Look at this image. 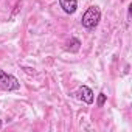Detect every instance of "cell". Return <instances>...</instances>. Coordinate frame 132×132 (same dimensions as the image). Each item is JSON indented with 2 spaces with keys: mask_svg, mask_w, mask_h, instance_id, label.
<instances>
[{
  "mask_svg": "<svg viewBox=\"0 0 132 132\" xmlns=\"http://www.w3.org/2000/svg\"><path fill=\"white\" fill-rule=\"evenodd\" d=\"M100 20H101V11H100V8H98L96 5H92V6H89V8L84 11L82 19H81V25H82L86 30L92 31V30H95V28L98 27Z\"/></svg>",
  "mask_w": 132,
  "mask_h": 132,
  "instance_id": "cell-1",
  "label": "cell"
},
{
  "mask_svg": "<svg viewBox=\"0 0 132 132\" xmlns=\"http://www.w3.org/2000/svg\"><path fill=\"white\" fill-rule=\"evenodd\" d=\"M0 89H3L6 92H14L20 89V82L16 76L6 73L5 70H0Z\"/></svg>",
  "mask_w": 132,
  "mask_h": 132,
  "instance_id": "cell-2",
  "label": "cell"
},
{
  "mask_svg": "<svg viewBox=\"0 0 132 132\" xmlns=\"http://www.w3.org/2000/svg\"><path fill=\"white\" fill-rule=\"evenodd\" d=\"M76 95H78V98H79L82 103H86V104H92L93 100H95L93 90H92L90 87H87V86H79L78 90H76Z\"/></svg>",
  "mask_w": 132,
  "mask_h": 132,
  "instance_id": "cell-3",
  "label": "cell"
},
{
  "mask_svg": "<svg viewBox=\"0 0 132 132\" xmlns=\"http://www.w3.org/2000/svg\"><path fill=\"white\" fill-rule=\"evenodd\" d=\"M59 6L65 14H75L78 10V0H59Z\"/></svg>",
  "mask_w": 132,
  "mask_h": 132,
  "instance_id": "cell-4",
  "label": "cell"
},
{
  "mask_svg": "<svg viewBox=\"0 0 132 132\" xmlns=\"http://www.w3.org/2000/svg\"><path fill=\"white\" fill-rule=\"evenodd\" d=\"M81 48V40L78 37H70L67 42H65V51L70 53H78Z\"/></svg>",
  "mask_w": 132,
  "mask_h": 132,
  "instance_id": "cell-5",
  "label": "cell"
},
{
  "mask_svg": "<svg viewBox=\"0 0 132 132\" xmlns=\"http://www.w3.org/2000/svg\"><path fill=\"white\" fill-rule=\"evenodd\" d=\"M106 101H107V95L101 92V93L98 95V101H96V106H98V107H104Z\"/></svg>",
  "mask_w": 132,
  "mask_h": 132,
  "instance_id": "cell-6",
  "label": "cell"
},
{
  "mask_svg": "<svg viewBox=\"0 0 132 132\" xmlns=\"http://www.w3.org/2000/svg\"><path fill=\"white\" fill-rule=\"evenodd\" d=\"M2 126H3V121H2V120H0V129H2Z\"/></svg>",
  "mask_w": 132,
  "mask_h": 132,
  "instance_id": "cell-7",
  "label": "cell"
}]
</instances>
